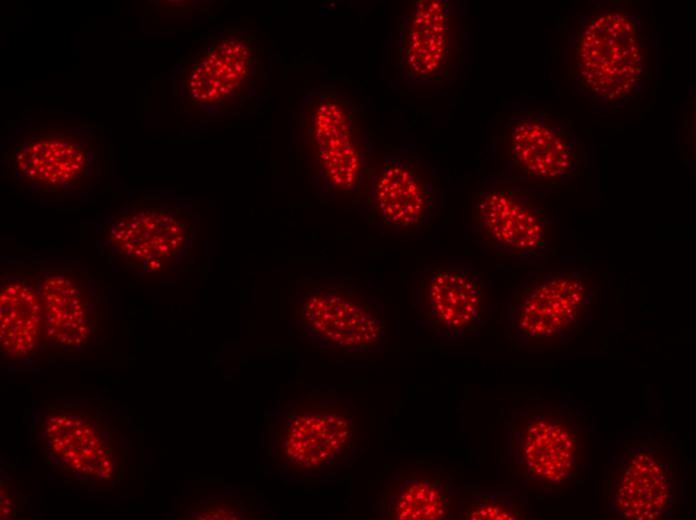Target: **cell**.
I'll list each match as a JSON object with an SVG mask.
<instances>
[{"instance_id": "1", "label": "cell", "mask_w": 696, "mask_h": 520, "mask_svg": "<svg viewBox=\"0 0 696 520\" xmlns=\"http://www.w3.org/2000/svg\"><path fill=\"white\" fill-rule=\"evenodd\" d=\"M298 138L318 194L359 202L377 153L361 107L338 88L312 90L298 107Z\"/></svg>"}, {"instance_id": "2", "label": "cell", "mask_w": 696, "mask_h": 520, "mask_svg": "<svg viewBox=\"0 0 696 520\" xmlns=\"http://www.w3.org/2000/svg\"><path fill=\"white\" fill-rule=\"evenodd\" d=\"M503 439L509 476L527 491L563 492L580 477L587 460V430L552 401H530L511 412Z\"/></svg>"}, {"instance_id": "3", "label": "cell", "mask_w": 696, "mask_h": 520, "mask_svg": "<svg viewBox=\"0 0 696 520\" xmlns=\"http://www.w3.org/2000/svg\"><path fill=\"white\" fill-rule=\"evenodd\" d=\"M649 45L635 14L616 5L597 6L576 29L573 74L580 89L602 105L638 92L648 74Z\"/></svg>"}, {"instance_id": "4", "label": "cell", "mask_w": 696, "mask_h": 520, "mask_svg": "<svg viewBox=\"0 0 696 520\" xmlns=\"http://www.w3.org/2000/svg\"><path fill=\"white\" fill-rule=\"evenodd\" d=\"M599 287L586 268L539 267L505 303V334L517 348L568 345L596 311Z\"/></svg>"}, {"instance_id": "5", "label": "cell", "mask_w": 696, "mask_h": 520, "mask_svg": "<svg viewBox=\"0 0 696 520\" xmlns=\"http://www.w3.org/2000/svg\"><path fill=\"white\" fill-rule=\"evenodd\" d=\"M273 445L274 459L289 474L302 478L334 476L362 451L363 419L348 398L309 396L281 413Z\"/></svg>"}, {"instance_id": "6", "label": "cell", "mask_w": 696, "mask_h": 520, "mask_svg": "<svg viewBox=\"0 0 696 520\" xmlns=\"http://www.w3.org/2000/svg\"><path fill=\"white\" fill-rule=\"evenodd\" d=\"M294 326L313 346L337 356L384 353L389 336L386 305L356 283L320 281L298 288Z\"/></svg>"}, {"instance_id": "7", "label": "cell", "mask_w": 696, "mask_h": 520, "mask_svg": "<svg viewBox=\"0 0 696 520\" xmlns=\"http://www.w3.org/2000/svg\"><path fill=\"white\" fill-rule=\"evenodd\" d=\"M196 214L182 204H136L119 209L103 225L102 254L142 276H172L192 261Z\"/></svg>"}, {"instance_id": "8", "label": "cell", "mask_w": 696, "mask_h": 520, "mask_svg": "<svg viewBox=\"0 0 696 520\" xmlns=\"http://www.w3.org/2000/svg\"><path fill=\"white\" fill-rule=\"evenodd\" d=\"M470 209V232L488 255L545 263L553 241L552 218L532 189L503 177L485 180L474 192Z\"/></svg>"}, {"instance_id": "9", "label": "cell", "mask_w": 696, "mask_h": 520, "mask_svg": "<svg viewBox=\"0 0 696 520\" xmlns=\"http://www.w3.org/2000/svg\"><path fill=\"white\" fill-rule=\"evenodd\" d=\"M259 83L254 35L227 30L209 37L188 60L180 80L182 103L193 112H232L257 93Z\"/></svg>"}, {"instance_id": "10", "label": "cell", "mask_w": 696, "mask_h": 520, "mask_svg": "<svg viewBox=\"0 0 696 520\" xmlns=\"http://www.w3.org/2000/svg\"><path fill=\"white\" fill-rule=\"evenodd\" d=\"M36 431L47 458L76 481L106 484L119 476L122 444L100 412L81 405L56 406L41 415Z\"/></svg>"}, {"instance_id": "11", "label": "cell", "mask_w": 696, "mask_h": 520, "mask_svg": "<svg viewBox=\"0 0 696 520\" xmlns=\"http://www.w3.org/2000/svg\"><path fill=\"white\" fill-rule=\"evenodd\" d=\"M675 464V456L660 443L642 441L627 446L604 474L606 516L622 520L673 519Z\"/></svg>"}, {"instance_id": "12", "label": "cell", "mask_w": 696, "mask_h": 520, "mask_svg": "<svg viewBox=\"0 0 696 520\" xmlns=\"http://www.w3.org/2000/svg\"><path fill=\"white\" fill-rule=\"evenodd\" d=\"M358 203L367 219L385 234L421 232L437 215L433 171L416 156H376Z\"/></svg>"}, {"instance_id": "13", "label": "cell", "mask_w": 696, "mask_h": 520, "mask_svg": "<svg viewBox=\"0 0 696 520\" xmlns=\"http://www.w3.org/2000/svg\"><path fill=\"white\" fill-rule=\"evenodd\" d=\"M485 288L476 268L458 261H433L413 273L410 302L433 338L470 340L483 324Z\"/></svg>"}, {"instance_id": "14", "label": "cell", "mask_w": 696, "mask_h": 520, "mask_svg": "<svg viewBox=\"0 0 696 520\" xmlns=\"http://www.w3.org/2000/svg\"><path fill=\"white\" fill-rule=\"evenodd\" d=\"M10 163L25 188L53 195H77L94 187L99 152L85 131L51 128L38 131L13 149Z\"/></svg>"}, {"instance_id": "15", "label": "cell", "mask_w": 696, "mask_h": 520, "mask_svg": "<svg viewBox=\"0 0 696 520\" xmlns=\"http://www.w3.org/2000/svg\"><path fill=\"white\" fill-rule=\"evenodd\" d=\"M43 310V342L66 353L95 347L106 334V306L97 280L86 270L64 266L37 280Z\"/></svg>"}, {"instance_id": "16", "label": "cell", "mask_w": 696, "mask_h": 520, "mask_svg": "<svg viewBox=\"0 0 696 520\" xmlns=\"http://www.w3.org/2000/svg\"><path fill=\"white\" fill-rule=\"evenodd\" d=\"M503 133L501 177L552 187L563 185L577 173L579 144L562 120L542 112H522L508 120Z\"/></svg>"}, {"instance_id": "17", "label": "cell", "mask_w": 696, "mask_h": 520, "mask_svg": "<svg viewBox=\"0 0 696 520\" xmlns=\"http://www.w3.org/2000/svg\"><path fill=\"white\" fill-rule=\"evenodd\" d=\"M453 9L445 0H418L400 16L395 66L406 84L441 85L452 54Z\"/></svg>"}, {"instance_id": "18", "label": "cell", "mask_w": 696, "mask_h": 520, "mask_svg": "<svg viewBox=\"0 0 696 520\" xmlns=\"http://www.w3.org/2000/svg\"><path fill=\"white\" fill-rule=\"evenodd\" d=\"M461 487L439 467H398L378 495L382 520L457 519Z\"/></svg>"}, {"instance_id": "19", "label": "cell", "mask_w": 696, "mask_h": 520, "mask_svg": "<svg viewBox=\"0 0 696 520\" xmlns=\"http://www.w3.org/2000/svg\"><path fill=\"white\" fill-rule=\"evenodd\" d=\"M43 342V310L37 288L28 277L6 276L0 292V347L9 360H24Z\"/></svg>"}, {"instance_id": "20", "label": "cell", "mask_w": 696, "mask_h": 520, "mask_svg": "<svg viewBox=\"0 0 696 520\" xmlns=\"http://www.w3.org/2000/svg\"><path fill=\"white\" fill-rule=\"evenodd\" d=\"M531 516L528 497L508 490L461 489L457 501V519L525 520Z\"/></svg>"}, {"instance_id": "21", "label": "cell", "mask_w": 696, "mask_h": 520, "mask_svg": "<svg viewBox=\"0 0 696 520\" xmlns=\"http://www.w3.org/2000/svg\"><path fill=\"white\" fill-rule=\"evenodd\" d=\"M245 516L242 512V508L237 505L226 503V502H216L209 503L205 507L199 508V513L195 518L198 519H237L243 518Z\"/></svg>"}, {"instance_id": "22", "label": "cell", "mask_w": 696, "mask_h": 520, "mask_svg": "<svg viewBox=\"0 0 696 520\" xmlns=\"http://www.w3.org/2000/svg\"><path fill=\"white\" fill-rule=\"evenodd\" d=\"M18 498L8 486L1 488V519H10L15 515Z\"/></svg>"}]
</instances>
